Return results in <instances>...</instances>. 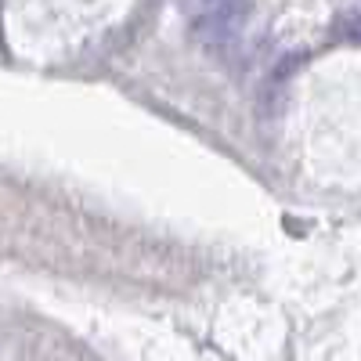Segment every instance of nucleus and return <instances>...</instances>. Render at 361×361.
Wrapping results in <instances>:
<instances>
[{"mask_svg": "<svg viewBox=\"0 0 361 361\" xmlns=\"http://www.w3.org/2000/svg\"><path fill=\"white\" fill-rule=\"evenodd\" d=\"M195 37L209 47L231 44L250 18V0H180Z\"/></svg>", "mask_w": 361, "mask_h": 361, "instance_id": "f257e3e1", "label": "nucleus"}]
</instances>
